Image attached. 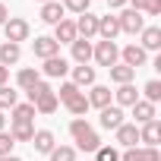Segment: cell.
<instances>
[{"mask_svg":"<svg viewBox=\"0 0 161 161\" xmlns=\"http://www.w3.org/2000/svg\"><path fill=\"white\" fill-rule=\"evenodd\" d=\"M29 104L35 108V114H54L57 111V95L47 82H35L29 89Z\"/></svg>","mask_w":161,"mask_h":161,"instance_id":"1","label":"cell"},{"mask_svg":"<svg viewBox=\"0 0 161 161\" xmlns=\"http://www.w3.org/2000/svg\"><path fill=\"white\" fill-rule=\"evenodd\" d=\"M69 136L76 139V145L82 148V152H98V148H101V139H98V133H95V130H92L86 120H79V117L69 123Z\"/></svg>","mask_w":161,"mask_h":161,"instance_id":"2","label":"cell"},{"mask_svg":"<svg viewBox=\"0 0 161 161\" xmlns=\"http://www.w3.org/2000/svg\"><path fill=\"white\" fill-rule=\"evenodd\" d=\"M92 57L101 63V66H114L117 60H120V47L114 44V41H98V47H92Z\"/></svg>","mask_w":161,"mask_h":161,"instance_id":"3","label":"cell"},{"mask_svg":"<svg viewBox=\"0 0 161 161\" xmlns=\"http://www.w3.org/2000/svg\"><path fill=\"white\" fill-rule=\"evenodd\" d=\"M3 32H7V41H13V44H19V41H25L29 38V22L25 19H19V16H10L7 22H3Z\"/></svg>","mask_w":161,"mask_h":161,"instance_id":"4","label":"cell"},{"mask_svg":"<svg viewBox=\"0 0 161 161\" xmlns=\"http://www.w3.org/2000/svg\"><path fill=\"white\" fill-rule=\"evenodd\" d=\"M117 22H120V32H126V35H136V32L145 29V19H142V13H136V10H123V13L117 16Z\"/></svg>","mask_w":161,"mask_h":161,"instance_id":"5","label":"cell"},{"mask_svg":"<svg viewBox=\"0 0 161 161\" xmlns=\"http://www.w3.org/2000/svg\"><path fill=\"white\" fill-rule=\"evenodd\" d=\"M32 51H35V57L47 60V57H57V54H60V44H57L51 35H41V38L32 41Z\"/></svg>","mask_w":161,"mask_h":161,"instance_id":"6","label":"cell"},{"mask_svg":"<svg viewBox=\"0 0 161 161\" xmlns=\"http://www.w3.org/2000/svg\"><path fill=\"white\" fill-rule=\"evenodd\" d=\"M79 35H76V22L73 19H60L57 25H54V41L57 44H73Z\"/></svg>","mask_w":161,"mask_h":161,"instance_id":"7","label":"cell"},{"mask_svg":"<svg viewBox=\"0 0 161 161\" xmlns=\"http://www.w3.org/2000/svg\"><path fill=\"white\" fill-rule=\"evenodd\" d=\"M76 35H82L86 41L95 38V35H98V16H92V13H79V19H76Z\"/></svg>","mask_w":161,"mask_h":161,"instance_id":"8","label":"cell"},{"mask_svg":"<svg viewBox=\"0 0 161 161\" xmlns=\"http://www.w3.org/2000/svg\"><path fill=\"white\" fill-rule=\"evenodd\" d=\"M98 35H101V41H114L117 35H120V22H117V16H98Z\"/></svg>","mask_w":161,"mask_h":161,"instance_id":"9","label":"cell"},{"mask_svg":"<svg viewBox=\"0 0 161 161\" xmlns=\"http://www.w3.org/2000/svg\"><path fill=\"white\" fill-rule=\"evenodd\" d=\"M120 57H123V63H126V66H133V69L145 66V60H148V54H145L139 44H126V47L120 51Z\"/></svg>","mask_w":161,"mask_h":161,"instance_id":"10","label":"cell"},{"mask_svg":"<svg viewBox=\"0 0 161 161\" xmlns=\"http://www.w3.org/2000/svg\"><path fill=\"white\" fill-rule=\"evenodd\" d=\"M158 139H161V123H158V120L142 123V130H139V142H145V148H158Z\"/></svg>","mask_w":161,"mask_h":161,"instance_id":"11","label":"cell"},{"mask_svg":"<svg viewBox=\"0 0 161 161\" xmlns=\"http://www.w3.org/2000/svg\"><path fill=\"white\" fill-rule=\"evenodd\" d=\"M41 73H44V76H54V79H63V76L69 73V63H66V60L57 54V57H47V60H44Z\"/></svg>","mask_w":161,"mask_h":161,"instance_id":"12","label":"cell"},{"mask_svg":"<svg viewBox=\"0 0 161 161\" xmlns=\"http://www.w3.org/2000/svg\"><path fill=\"white\" fill-rule=\"evenodd\" d=\"M63 13H66V10H63V3H57V0H47V3L41 7V22H47V25H57L60 19H66Z\"/></svg>","mask_w":161,"mask_h":161,"instance_id":"13","label":"cell"},{"mask_svg":"<svg viewBox=\"0 0 161 161\" xmlns=\"http://www.w3.org/2000/svg\"><path fill=\"white\" fill-rule=\"evenodd\" d=\"M98 123L104 126V130H117V126H123V111L120 108H101V117H98Z\"/></svg>","mask_w":161,"mask_h":161,"instance_id":"14","label":"cell"},{"mask_svg":"<svg viewBox=\"0 0 161 161\" xmlns=\"http://www.w3.org/2000/svg\"><path fill=\"white\" fill-rule=\"evenodd\" d=\"M114 133H117V142H120V145L136 148V142H139V126H136V123H123V126H117Z\"/></svg>","mask_w":161,"mask_h":161,"instance_id":"15","label":"cell"},{"mask_svg":"<svg viewBox=\"0 0 161 161\" xmlns=\"http://www.w3.org/2000/svg\"><path fill=\"white\" fill-rule=\"evenodd\" d=\"M120 161H161V152L158 148H126Z\"/></svg>","mask_w":161,"mask_h":161,"instance_id":"16","label":"cell"},{"mask_svg":"<svg viewBox=\"0 0 161 161\" xmlns=\"http://www.w3.org/2000/svg\"><path fill=\"white\" fill-rule=\"evenodd\" d=\"M114 98H117V108H133V104L139 101V92H136L133 82H126V86H120V89L114 92Z\"/></svg>","mask_w":161,"mask_h":161,"instance_id":"17","label":"cell"},{"mask_svg":"<svg viewBox=\"0 0 161 161\" xmlns=\"http://www.w3.org/2000/svg\"><path fill=\"white\" fill-rule=\"evenodd\" d=\"M19 57H22V51H19V44H13V41H3L0 44V66H13V63H19Z\"/></svg>","mask_w":161,"mask_h":161,"instance_id":"18","label":"cell"},{"mask_svg":"<svg viewBox=\"0 0 161 161\" xmlns=\"http://www.w3.org/2000/svg\"><path fill=\"white\" fill-rule=\"evenodd\" d=\"M145 54L148 51H158L161 47V29L158 25H148V29H142V44H139Z\"/></svg>","mask_w":161,"mask_h":161,"instance_id":"19","label":"cell"},{"mask_svg":"<svg viewBox=\"0 0 161 161\" xmlns=\"http://www.w3.org/2000/svg\"><path fill=\"white\" fill-rule=\"evenodd\" d=\"M73 86H95V69L89 63L73 66Z\"/></svg>","mask_w":161,"mask_h":161,"instance_id":"20","label":"cell"},{"mask_svg":"<svg viewBox=\"0 0 161 161\" xmlns=\"http://www.w3.org/2000/svg\"><path fill=\"white\" fill-rule=\"evenodd\" d=\"M32 145H35L38 152H47V155L57 148V145H54V133H51V130H35V136H32Z\"/></svg>","mask_w":161,"mask_h":161,"instance_id":"21","label":"cell"},{"mask_svg":"<svg viewBox=\"0 0 161 161\" xmlns=\"http://www.w3.org/2000/svg\"><path fill=\"white\" fill-rule=\"evenodd\" d=\"M111 79H114L117 86H126V82H133V79H136V69L126 66V63H114V66H111Z\"/></svg>","mask_w":161,"mask_h":161,"instance_id":"22","label":"cell"},{"mask_svg":"<svg viewBox=\"0 0 161 161\" xmlns=\"http://www.w3.org/2000/svg\"><path fill=\"white\" fill-rule=\"evenodd\" d=\"M108 104H111V89L108 86H92L89 108H108Z\"/></svg>","mask_w":161,"mask_h":161,"instance_id":"23","label":"cell"},{"mask_svg":"<svg viewBox=\"0 0 161 161\" xmlns=\"http://www.w3.org/2000/svg\"><path fill=\"white\" fill-rule=\"evenodd\" d=\"M133 117H136V123L155 120V104H152V101H136V104H133Z\"/></svg>","mask_w":161,"mask_h":161,"instance_id":"24","label":"cell"},{"mask_svg":"<svg viewBox=\"0 0 161 161\" xmlns=\"http://www.w3.org/2000/svg\"><path fill=\"white\" fill-rule=\"evenodd\" d=\"M73 60H76V63H89V60H92V44H89L86 38H76V41H73Z\"/></svg>","mask_w":161,"mask_h":161,"instance_id":"25","label":"cell"},{"mask_svg":"<svg viewBox=\"0 0 161 161\" xmlns=\"http://www.w3.org/2000/svg\"><path fill=\"white\" fill-rule=\"evenodd\" d=\"M10 136H13V142H32V136H35V126H32V123H13Z\"/></svg>","mask_w":161,"mask_h":161,"instance_id":"26","label":"cell"},{"mask_svg":"<svg viewBox=\"0 0 161 161\" xmlns=\"http://www.w3.org/2000/svg\"><path fill=\"white\" fill-rule=\"evenodd\" d=\"M16 104H19V92L10 89V86H3V89H0V111H13Z\"/></svg>","mask_w":161,"mask_h":161,"instance_id":"27","label":"cell"},{"mask_svg":"<svg viewBox=\"0 0 161 161\" xmlns=\"http://www.w3.org/2000/svg\"><path fill=\"white\" fill-rule=\"evenodd\" d=\"M35 120V108L32 104H16L13 108V123H32Z\"/></svg>","mask_w":161,"mask_h":161,"instance_id":"28","label":"cell"},{"mask_svg":"<svg viewBox=\"0 0 161 161\" xmlns=\"http://www.w3.org/2000/svg\"><path fill=\"white\" fill-rule=\"evenodd\" d=\"M16 82H19V89H25V92H29L35 82H41V76H38V69H19Z\"/></svg>","mask_w":161,"mask_h":161,"instance_id":"29","label":"cell"},{"mask_svg":"<svg viewBox=\"0 0 161 161\" xmlns=\"http://www.w3.org/2000/svg\"><path fill=\"white\" fill-rule=\"evenodd\" d=\"M66 108H69V114H76V117H82L86 111H89V98L82 95V92H79L73 101H66Z\"/></svg>","mask_w":161,"mask_h":161,"instance_id":"30","label":"cell"},{"mask_svg":"<svg viewBox=\"0 0 161 161\" xmlns=\"http://www.w3.org/2000/svg\"><path fill=\"white\" fill-rule=\"evenodd\" d=\"M54 95H57V101H63V104H66V101H73V98L79 95V86H73V82H63V86H60V92H54Z\"/></svg>","mask_w":161,"mask_h":161,"instance_id":"31","label":"cell"},{"mask_svg":"<svg viewBox=\"0 0 161 161\" xmlns=\"http://www.w3.org/2000/svg\"><path fill=\"white\" fill-rule=\"evenodd\" d=\"M95 161H120V152L111 148V145H101V148L95 152Z\"/></svg>","mask_w":161,"mask_h":161,"instance_id":"32","label":"cell"},{"mask_svg":"<svg viewBox=\"0 0 161 161\" xmlns=\"http://www.w3.org/2000/svg\"><path fill=\"white\" fill-rule=\"evenodd\" d=\"M51 161H76V152H73L69 145H60V148L51 152Z\"/></svg>","mask_w":161,"mask_h":161,"instance_id":"33","label":"cell"},{"mask_svg":"<svg viewBox=\"0 0 161 161\" xmlns=\"http://www.w3.org/2000/svg\"><path fill=\"white\" fill-rule=\"evenodd\" d=\"M161 98V82H158V79H152V82H145V101H158Z\"/></svg>","mask_w":161,"mask_h":161,"instance_id":"34","label":"cell"},{"mask_svg":"<svg viewBox=\"0 0 161 161\" xmlns=\"http://www.w3.org/2000/svg\"><path fill=\"white\" fill-rule=\"evenodd\" d=\"M89 3H92V0H63V10H73V13H89Z\"/></svg>","mask_w":161,"mask_h":161,"instance_id":"35","label":"cell"},{"mask_svg":"<svg viewBox=\"0 0 161 161\" xmlns=\"http://www.w3.org/2000/svg\"><path fill=\"white\" fill-rule=\"evenodd\" d=\"M13 136L10 133H0V158H7V155H13Z\"/></svg>","mask_w":161,"mask_h":161,"instance_id":"36","label":"cell"},{"mask_svg":"<svg viewBox=\"0 0 161 161\" xmlns=\"http://www.w3.org/2000/svg\"><path fill=\"white\" fill-rule=\"evenodd\" d=\"M7 19H10V10H7V3H0V29H3Z\"/></svg>","mask_w":161,"mask_h":161,"instance_id":"37","label":"cell"},{"mask_svg":"<svg viewBox=\"0 0 161 161\" xmlns=\"http://www.w3.org/2000/svg\"><path fill=\"white\" fill-rule=\"evenodd\" d=\"M130 3H133V10H136V13H142V10L148 7V0H130Z\"/></svg>","mask_w":161,"mask_h":161,"instance_id":"38","label":"cell"},{"mask_svg":"<svg viewBox=\"0 0 161 161\" xmlns=\"http://www.w3.org/2000/svg\"><path fill=\"white\" fill-rule=\"evenodd\" d=\"M7 79H10V69H7V66H0V89L7 86Z\"/></svg>","mask_w":161,"mask_h":161,"instance_id":"39","label":"cell"},{"mask_svg":"<svg viewBox=\"0 0 161 161\" xmlns=\"http://www.w3.org/2000/svg\"><path fill=\"white\" fill-rule=\"evenodd\" d=\"M111 3V10H120V7H126V0H108Z\"/></svg>","mask_w":161,"mask_h":161,"instance_id":"40","label":"cell"},{"mask_svg":"<svg viewBox=\"0 0 161 161\" xmlns=\"http://www.w3.org/2000/svg\"><path fill=\"white\" fill-rule=\"evenodd\" d=\"M0 161H19V158L16 155H7V158H0Z\"/></svg>","mask_w":161,"mask_h":161,"instance_id":"41","label":"cell"},{"mask_svg":"<svg viewBox=\"0 0 161 161\" xmlns=\"http://www.w3.org/2000/svg\"><path fill=\"white\" fill-rule=\"evenodd\" d=\"M0 133H3V111H0Z\"/></svg>","mask_w":161,"mask_h":161,"instance_id":"42","label":"cell"},{"mask_svg":"<svg viewBox=\"0 0 161 161\" xmlns=\"http://www.w3.org/2000/svg\"><path fill=\"white\" fill-rule=\"evenodd\" d=\"M38 3H47V0H38Z\"/></svg>","mask_w":161,"mask_h":161,"instance_id":"43","label":"cell"}]
</instances>
